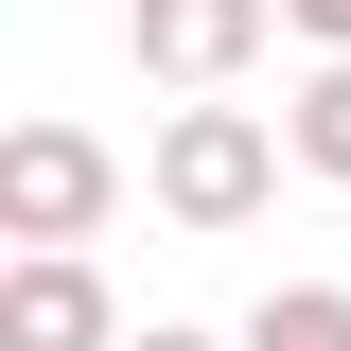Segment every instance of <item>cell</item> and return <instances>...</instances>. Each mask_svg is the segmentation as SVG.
<instances>
[{
  "mask_svg": "<svg viewBox=\"0 0 351 351\" xmlns=\"http://www.w3.org/2000/svg\"><path fill=\"white\" fill-rule=\"evenodd\" d=\"M281 158H299V141L263 123V106H228V88H211V106H158L141 193H158L176 228H211V246H228V228H263V211H281Z\"/></svg>",
  "mask_w": 351,
  "mask_h": 351,
  "instance_id": "obj_1",
  "label": "cell"
},
{
  "mask_svg": "<svg viewBox=\"0 0 351 351\" xmlns=\"http://www.w3.org/2000/svg\"><path fill=\"white\" fill-rule=\"evenodd\" d=\"M106 211H123V158H106L88 123H53V106H36V123L0 141V246H88Z\"/></svg>",
  "mask_w": 351,
  "mask_h": 351,
  "instance_id": "obj_2",
  "label": "cell"
},
{
  "mask_svg": "<svg viewBox=\"0 0 351 351\" xmlns=\"http://www.w3.org/2000/svg\"><path fill=\"white\" fill-rule=\"evenodd\" d=\"M0 351H123V299L88 246H18L0 263Z\"/></svg>",
  "mask_w": 351,
  "mask_h": 351,
  "instance_id": "obj_4",
  "label": "cell"
},
{
  "mask_svg": "<svg viewBox=\"0 0 351 351\" xmlns=\"http://www.w3.org/2000/svg\"><path fill=\"white\" fill-rule=\"evenodd\" d=\"M281 141H299V176H316V193H351V53H316V71L281 88Z\"/></svg>",
  "mask_w": 351,
  "mask_h": 351,
  "instance_id": "obj_5",
  "label": "cell"
},
{
  "mask_svg": "<svg viewBox=\"0 0 351 351\" xmlns=\"http://www.w3.org/2000/svg\"><path fill=\"white\" fill-rule=\"evenodd\" d=\"M281 36H299V53H351V0H281Z\"/></svg>",
  "mask_w": 351,
  "mask_h": 351,
  "instance_id": "obj_7",
  "label": "cell"
},
{
  "mask_svg": "<svg viewBox=\"0 0 351 351\" xmlns=\"http://www.w3.org/2000/svg\"><path fill=\"white\" fill-rule=\"evenodd\" d=\"M246 351H351V281H281L246 316Z\"/></svg>",
  "mask_w": 351,
  "mask_h": 351,
  "instance_id": "obj_6",
  "label": "cell"
},
{
  "mask_svg": "<svg viewBox=\"0 0 351 351\" xmlns=\"http://www.w3.org/2000/svg\"><path fill=\"white\" fill-rule=\"evenodd\" d=\"M123 36H141V71H158L176 106H211V88L281 36V0H123Z\"/></svg>",
  "mask_w": 351,
  "mask_h": 351,
  "instance_id": "obj_3",
  "label": "cell"
},
{
  "mask_svg": "<svg viewBox=\"0 0 351 351\" xmlns=\"http://www.w3.org/2000/svg\"><path fill=\"white\" fill-rule=\"evenodd\" d=\"M123 351H246V334H193V316H141Z\"/></svg>",
  "mask_w": 351,
  "mask_h": 351,
  "instance_id": "obj_8",
  "label": "cell"
}]
</instances>
